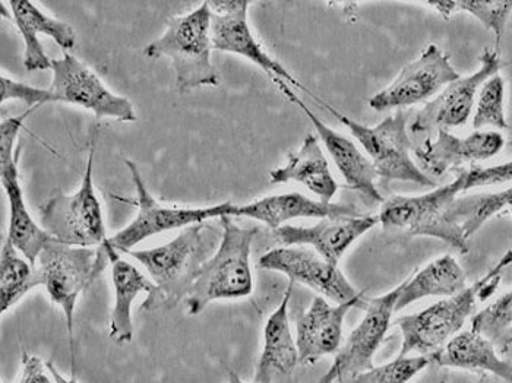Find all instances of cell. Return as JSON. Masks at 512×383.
Here are the masks:
<instances>
[{
    "instance_id": "obj_1",
    "label": "cell",
    "mask_w": 512,
    "mask_h": 383,
    "mask_svg": "<svg viewBox=\"0 0 512 383\" xmlns=\"http://www.w3.org/2000/svg\"><path fill=\"white\" fill-rule=\"evenodd\" d=\"M512 264V249L508 250L495 267L460 293L439 300L422 312L401 316L394 322L403 334L398 356H432L461 332L472 316L477 303L485 302L501 283L502 272Z\"/></svg>"
},
{
    "instance_id": "obj_2",
    "label": "cell",
    "mask_w": 512,
    "mask_h": 383,
    "mask_svg": "<svg viewBox=\"0 0 512 383\" xmlns=\"http://www.w3.org/2000/svg\"><path fill=\"white\" fill-rule=\"evenodd\" d=\"M220 221L218 248L199 269L185 299L189 316L199 315L216 300L242 299L254 293L251 250L256 230L237 226L229 215H224Z\"/></svg>"
},
{
    "instance_id": "obj_3",
    "label": "cell",
    "mask_w": 512,
    "mask_h": 383,
    "mask_svg": "<svg viewBox=\"0 0 512 383\" xmlns=\"http://www.w3.org/2000/svg\"><path fill=\"white\" fill-rule=\"evenodd\" d=\"M214 234L216 230L210 224H195L166 245L126 252L147 269L156 284L157 310L172 309L188 297L199 269L213 256Z\"/></svg>"
},
{
    "instance_id": "obj_4",
    "label": "cell",
    "mask_w": 512,
    "mask_h": 383,
    "mask_svg": "<svg viewBox=\"0 0 512 383\" xmlns=\"http://www.w3.org/2000/svg\"><path fill=\"white\" fill-rule=\"evenodd\" d=\"M210 3L202 2L189 14L167 21L166 31L145 47L144 55L150 59L167 58L176 74L180 93H191L201 87L220 85L216 68L211 62Z\"/></svg>"
},
{
    "instance_id": "obj_5",
    "label": "cell",
    "mask_w": 512,
    "mask_h": 383,
    "mask_svg": "<svg viewBox=\"0 0 512 383\" xmlns=\"http://www.w3.org/2000/svg\"><path fill=\"white\" fill-rule=\"evenodd\" d=\"M309 96L352 132L374 164L376 174L381 177L382 182H407L434 188V180L413 161L407 112L398 110L394 115L385 117L378 125L365 126L338 112L331 104L325 103L314 94Z\"/></svg>"
},
{
    "instance_id": "obj_6",
    "label": "cell",
    "mask_w": 512,
    "mask_h": 383,
    "mask_svg": "<svg viewBox=\"0 0 512 383\" xmlns=\"http://www.w3.org/2000/svg\"><path fill=\"white\" fill-rule=\"evenodd\" d=\"M97 132L91 135V148L81 186L74 193H58L41 207L43 229L63 243L75 248L97 249L107 240L103 207L94 189V158Z\"/></svg>"
},
{
    "instance_id": "obj_7",
    "label": "cell",
    "mask_w": 512,
    "mask_h": 383,
    "mask_svg": "<svg viewBox=\"0 0 512 383\" xmlns=\"http://www.w3.org/2000/svg\"><path fill=\"white\" fill-rule=\"evenodd\" d=\"M463 193L460 177L434 191L417 196L395 195L385 199L379 224L385 230H403L410 236L432 237L448 243L461 253H469V240L448 221V211Z\"/></svg>"
},
{
    "instance_id": "obj_8",
    "label": "cell",
    "mask_w": 512,
    "mask_h": 383,
    "mask_svg": "<svg viewBox=\"0 0 512 383\" xmlns=\"http://www.w3.org/2000/svg\"><path fill=\"white\" fill-rule=\"evenodd\" d=\"M96 259L97 249L75 248L53 240L37 261L40 286L44 287L53 305L59 306L65 313L74 378H77L75 309L81 294L97 280Z\"/></svg>"
},
{
    "instance_id": "obj_9",
    "label": "cell",
    "mask_w": 512,
    "mask_h": 383,
    "mask_svg": "<svg viewBox=\"0 0 512 383\" xmlns=\"http://www.w3.org/2000/svg\"><path fill=\"white\" fill-rule=\"evenodd\" d=\"M34 110L36 109L28 110L20 116L8 117L0 123V182L8 196L9 204L6 240L37 267L41 252L55 239L41 224L34 221L33 215L28 211L20 180L21 145L17 144L18 135L25 120Z\"/></svg>"
},
{
    "instance_id": "obj_10",
    "label": "cell",
    "mask_w": 512,
    "mask_h": 383,
    "mask_svg": "<svg viewBox=\"0 0 512 383\" xmlns=\"http://www.w3.org/2000/svg\"><path fill=\"white\" fill-rule=\"evenodd\" d=\"M126 169L131 173L134 182L137 198L135 205L138 207L137 217L125 227L118 231L115 236L107 237L106 245L115 249L116 252L126 253L144 240L166 231L186 229L195 224L208 223L210 220H220L224 215L232 211V202L214 205L204 208H179L166 207L160 204L153 193L145 185L137 164L131 160H125Z\"/></svg>"
},
{
    "instance_id": "obj_11",
    "label": "cell",
    "mask_w": 512,
    "mask_h": 383,
    "mask_svg": "<svg viewBox=\"0 0 512 383\" xmlns=\"http://www.w3.org/2000/svg\"><path fill=\"white\" fill-rule=\"evenodd\" d=\"M460 74L455 71L448 55L436 44H429L422 55L407 63L400 74L384 90L369 98V107L375 112L403 110L420 103H429Z\"/></svg>"
},
{
    "instance_id": "obj_12",
    "label": "cell",
    "mask_w": 512,
    "mask_h": 383,
    "mask_svg": "<svg viewBox=\"0 0 512 383\" xmlns=\"http://www.w3.org/2000/svg\"><path fill=\"white\" fill-rule=\"evenodd\" d=\"M50 71L53 74L50 90L59 97L60 103L90 110L97 117L137 122L134 104L110 91L93 69L71 53L65 52L62 58L53 59Z\"/></svg>"
},
{
    "instance_id": "obj_13",
    "label": "cell",
    "mask_w": 512,
    "mask_h": 383,
    "mask_svg": "<svg viewBox=\"0 0 512 383\" xmlns=\"http://www.w3.org/2000/svg\"><path fill=\"white\" fill-rule=\"evenodd\" d=\"M480 66L469 77L451 82L435 98L425 104L409 125L412 135H429L439 129L461 128L469 122L477 94L489 78L499 74L501 58L496 50L485 49L480 55Z\"/></svg>"
},
{
    "instance_id": "obj_14",
    "label": "cell",
    "mask_w": 512,
    "mask_h": 383,
    "mask_svg": "<svg viewBox=\"0 0 512 383\" xmlns=\"http://www.w3.org/2000/svg\"><path fill=\"white\" fill-rule=\"evenodd\" d=\"M211 8V40L213 49L220 52L242 56L254 63L273 81L281 79L299 90L311 94V91L299 81L280 62L271 58L264 47L256 40L248 22L249 0H217L208 2Z\"/></svg>"
},
{
    "instance_id": "obj_15",
    "label": "cell",
    "mask_w": 512,
    "mask_h": 383,
    "mask_svg": "<svg viewBox=\"0 0 512 383\" xmlns=\"http://www.w3.org/2000/svg\"><path fill=\"white\" fill-rule=\"evenodd\" d=\"M401 284L394 290L369 300L365 316L350 332L346 343L335 354L334 362L318 383L343 382L374 367V357L384 341L397 305Z\"/></svg>"
},
{
    "instance_id": "obj_16",
    "label": "cell",
    "mask_w": 512,
    "mask_h": 383,
    "mask_svg": "<svg viewBox=\"0 0 512 383\" xmlns=\"http://www.w3.org/2000/svg\"><path fill=\"white\" fill-rule=\"evenodd\" d=\"M259 268L280 272L290 283L312 288L319 296L334 303L350 302L359 296L340 268L325 261L314 249L305 246H280L259 258Z\"/></svg>"
},
{
    "instance_id": "obj_17",
    "label": "cell",
    "mask_w": 512,
    "mask_h": 383,
    "mask_svg": "<svg viewBox=\"0 0 512 383\" xmlns=\"http://www.w3.org/2000/svg\"><path fill=\"white\" fill-rule=\"evenodd\" d=\"M110 267L112 272L115 305L110 316V338L118 344L131 343L134 338V321H132V306L141 293L147 294L142 312H156L158 290L156 284L142 274L141 269L120 256L119 252L107 246L106 243L97 248L96 277Z\"/></svg>"
},
{
    "instance_id": "obj_18",
    "label": "cell",
    "mask_w": 512,
    "mask_h": 383,
    "mask_svg": "<svg viewBox=\"0 0 512 383\" xmlns=\"http://www.w3.org/2000/svg\"><path fill=\"white\" fill-rule=\"evenodd\" d=\"M504 147L505 138L496 131H474L467 136H457L439 129L435 138L428 136L414 148V155L423 172L441 177L464 164L491 160Z\"/></svg>"
},
{
    "instance_id": "obj_19",
    "label": "cell",
    "mask_w": 512,
    "mask_h": 383,
    "mask_svg": "<svg viewBox=\"0 0 512 383\" xmlns=\"http://www.w3.org/2000/svg\"><path fill=\"white\" fill-rule=\"evenodd\" d=\"M273 82L277 85L278 90L289 98L293 104H296L305 113V116L311 120L318 138L321 139L325 150L333 158L338 172L346 180L349 188L362 193L369 201L384 204L385 199L382 198L381 192L376 188L378 174H376L374 164L369 160L368 155L363 154L352 139L325 125L318 116H315V113L303 103L302 98L290 90V85L287 82L281 81V79H276Z\"/></svg>"
},
{
    "instance_id": "obj_20",
    "label": "cell",
    "mask_w": 512,
    "mask_h": 383,
    "mask_svg": "<svg viewBox=\"0 0 512 383\" xmlns=\"http://www.w3.org/2000/svg\"><path fill=\"white\" fill-rule=\"evenodd\" d=\"M362 299L363 291L350 302L335 305L325 297H314L309 309L296 322L300 364H314L321 357L337 354L343 345L344 319L353 307L360 306Z\"/></svg>"
},
{
    "instance_id": "obj_21",
    "label": "cell",
    "mask_w": 512,
    "mask_h": 383,
    "mask_svg": "<svg viewBox=\"0 0 512 383\" xmlns=\"http://www.w3.org/2000/svg\"><path fill=\"white\" fill-rule=\"evenodd\" d=\"M378 223V217L372 215L322 218L311 227L286 224L274 230V236L281 246H311L325 261L338 267L350 246Z\"/></svg>"
},
{
    "instance_id": "obj_22",
    "label": "cell",
    "mask_w": 512,
    "mask_h": 383,
    "mask_svg": "<svg viewBox=\"0 0 512 383\" xmlns=\"http://www.w3.org/2000/svg\"><path fill=\"white\" fill-rule=\"evenodd\" d=\"M8 6L11 8V18L24 40V66L27 71L52 69V59L47 58L40 36L55 40L63 53L74 49L77 36L68 22L50 17L36 3L28 0H11Z\"/></svg>"
},
{
    "instance_id": "obj_23",
    "label": "cell",
    "mask_w": 512,
    "mask_h": 383,
    "mask_svg": "<svg viewBox=\"0 0 512 383\" xmlns=\"http://www.w3.org/2000/svg\"><path fill=\"white\" fill-rule=\"evenodd\" d=\"M357 211L349 205L315 201L302 193H278L265 196L245 205H233L230 217H245L259 221L270 229L286 226L287 221L297 218L355 217Z\"/></svg>"
},
{
    "instance_id": "obj_24",
    "label": "cell",
    "mask_w": 512,
    "mask_h": 383,
    "mask_svg": "<svg viewBox=\"0 0 512 383\" xmlns=\"http://www.w3.org/2000/svg\"><path fill=\"white\" fill-rule=\"evenodd\" d=\"M273 185L296 182L318 196L319 201L331 202L338 192V183L330 170L327 157L315 135H306L296 153L287 158L283 167L270 173Z\"/></svg>"
},
{
    "instance_id": "obj_25",
    "label": "cell",
    "mask_w": 512,
    "mask_h": 383,
    "mask_svg": "<svg viewBox=\"0 0 512 383\" xmlns=\"http://www.w3.org/2000/svg\"><path fill=\"white\" fill-rule=\"evenodd\" d=\"M292 287L293 283H290L280 305L271 313L264 326V347L256 366L254 381L271 382L274 372L290 375L299 364V350L289 316Z\"/></svg>"
},
{
    "instance_id": "obj_26",
    "label": "cell",
    "mask_w": 512,
    "mask_h": 383,
    "mask_svg": "<svg viewBox=\"0 0 512 383\" xmlns=\"http://www.w3.org/2000/svg\"><path fill=\"white\" fill-rule=\"evenodd\" d=\"M496 345L477 332L461 331L444 348L432 354V362L441 367L486 372L512 383V364L496 353Z\"/></svg>"
},
{
    "instance_id": "obj_27",
    "label": "cell",
    "mask_w": 512,
    "mask_h": 383,
    "mask_svg": "<svg viewBox=\"0 0 512 383\" xmlns=\"http://www.w3.org/2000/svg\"><path fill=\"white\" fill-rule=\"evenodd\" d=\"M467 287V278L457 259L451 255L435 259L413 277L401 283L395 312H401L426 297H451Z\"/></svg>"
},
{
    "instance_id": "obj_28",
    "label": "cell",
    "mask_w": 512,
    "mask_h": 383,
    "mask_svg": "<svg viewBox=\"0 0 512 383\" xmlns=\"http://www.w3.org/2000/svg\"><path fill=\"white\" fill-rule=\"evenodd\" d=\"M505 208H512V186L504 191L476 193L455 199L448 211V221L469 240L486 221Z\"/></svg>"
},
{
    "instance_id": "obj_29",
    "label": "cell",
    "mask_w": 512,
    "mask_h": 383,
    "mask_svg": "<svg viewBox=\"0 0 512 383\" xmlns=\"http://www.w3.org/2000/svg\"><path fill=\"white\" fill-rule=\"evenodd\" d=\"M40 286L37 267L6 240L0 253V309L8 312L33 288Z\"/></svg>"
},
{
    "instance_id": "obj_30",
    "label": "cell",
    "mask_w": 512,
    "mask_h": 383,
    "mask_svg": "<svg viewBox=\"0 0 512 383\" xmlns=\"http://www.w3.org/2000/svg\"><path fill=\"white\" fill-rule=\"evenodd\" d=\"M431 8L445 20H450L457 12L473 15L483 27L495 34L496 52L501 50L508 20L512 15V0H447L431 3Z\"/></svg>"
},
{
    "instance_id": "obj_31",
    "label": "cell",
    "mask_w": 512,
    "mask_h": 383,
    "mask_svg": "<svg viewBox=\"0 0 512 383\" xmlns=\"http://www.w3.org/2000/svg\"><path fill=\"white\" fill-rule=\"evenodd\" d=\"M473 128L474 131H485V128L505 131L510 128L505 115V81L501 75H493L480 88L474 106Z\"/></svg>"
},
{
    "instance_id": "obj_32",
    "label": "cell",
    "mask_w": 512,
    "mask_h": 383,
    "mask_svg": "<svg viewBox=\"0 0 512 383\" xmlns=\"http://www.w3.org/2000/svg\"><path fill=\"white\" fill-rule=\"evenodd\" d=\"M432 363V356L400 357L353 376L352 383H409Z\"/></svg>"
},
{
    "instance_id": "obj_33",
    "label": "cell",
    "mask_w": 512,
    "mask_h": 383,
    "mask_svg": "<svg viewBox=\"0 0 512 383\" xmlns=\"http://www.w3.org/2000/svg\"><path fill=\"white\" fill-rule=\"evenodd\" d=\"M512 328V290L472 318V331L498 344Z\"/></svg>"
},
{
    "instance_id": "obj_34",
    "label": "cell",
    "mask_w": 512,
    "mask_h": 383,
    "mask_svg": "<svg viewBox=\"0 0 512 383\" xmlns=\"http://www.w3.org/2000/svg\"><path fill=\"white\" fill-rule=\"evenodd\" d=\"M22 101L25 106L37 107L43 104L60 103L59 97L52 90H43V88L31 87L24 82L15 81V79L5 77L0 78V103L6 101Z\"/></svg>"
},
{
    "instance_id": "obj_35",
    "label": "cell",
    "mask_w": 512,
    "mask_h": 383,
    "mask_svg": "<svg viewBox=\"0 0 512 383\" xmlns=\"http://www.w3.org/2000/svg\"><path fill=\"white\" fill-rule=\"evenodd\" d=\"M512 145V142H511ZM463 192L472 191L480 186L502 185L512 182V160L492 167H472L458 174Z\"/></svg>"
},
{
    "instance_id": "obj_36",
    "label": "cell",
    "mask_w": 512,
    "mask_h": 383,
    "mask_svg": "<svg viewBox=\"0 0 512 383\" xmlns=\"http://www.w3.org/2000/svg\"><path fill=\"white\" fill-rule=\"evenodd\" d=\"M21 362V379L18 383H55L47 364L39 357L31 356L27 350H22Z\"/></svg>"
},
{
    "instance_id": "obj_37",
    "label": "cell",
    "mask_w": 512,
    "mask_h": 383,
    "mask_svg": "<svg viewBox=\"0 0 512 383\" xmlns=\"http://www.w3.org/2000/svg\"><path fill=\"white\" fill-rule=\"evenodd\" d=\"M47 369H49L50 375L53 376V379H55V383H78L77 378H65V376L62 375V373L59 372L58 369H56L55 364L52 362H46Z\"/></svg>"
},
{
    "instance_id": "obj_38",
    "label": "cell",
    "mask_w": 512,
    "mask_h": 383,
    "mask_svg": "<svg viewBox=\"0 0 512 383\" xmlns=\"http://www.w3.org/2000/svg\"><path fill=\"white\" fill-rule=\"evenodd\" d=\"M512 345V328L510 331L507 332V334L504 335V337L501 338V341H499L498 344H496V347L501 348L502 351H507L508 347H511Z\"/></svg>"
},
{
    "instance_id": "obj_39",
    "label": "cell",
    "mask_w": 512,
    "mask_h": 383,
    "mask_svg": "<svg viewBox=\"0 0 512 383\" xmlns=\"http://www.w3.org/2000/svg\"><path fill=\"white\" fill-rule=\"evenodd\" d=\"M227 383H246V382H243L242 379L239 378V375H237L235 370L227 369ZM252 383H271V382L254 381Z\"/></svg>"
},
{
    "instance_id": "obj_40",
    "label": "cell",
    "mask_w": 512,
    "mask_h": 383,
    "mask_svg": "<svg viewBox=\"0 0 512 383\" xmlns=\"http://www.w3.org/2000/svg\"><path fill=\"white\" fill-rule=\"evenodd\" d=\"M511 215H512V208H511Z\"/></svg>"
}]
</instances>
